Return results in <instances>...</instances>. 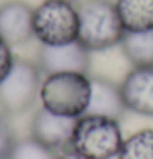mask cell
<instances>
[{"label": "cell", "mask_w": 153, "mask_h": 159, "mask_svg": "<svg viewBox=\"0 0 153 159\" xmlns=\"http://www.w3.org/2000/svg\"><path fill=\"white\" fill-rule=\"evenodd\" d=\"M78 41L87 51H105L120 44L125 34L112 0H82L78 3Z\"/></svg>", "instance_id": "6da1fadb"}, {"label": "cell", "mask_w": 153, "mask_h": 159, "mask_svg": "<svg viewBox=\"0 0 153 159\" xmlns=\"http://www.w3.org/2000/svg\"><path fill=\"white\" fill-rule=\"evenodd\" d=\"M40 98L53 113L79 118L91 100V79L81 72H56L41 82Z\"/></svg>", "instance_id": "7a4b0ae2"}, {"label": "cell", "mask_w": 153, "mask_h": 159, "mask_svg": "<svg viewBox=\"0 0 153 159\" xmlns=\"http://www.w3.org/2000/svg\"><path fill=\"white\" fill-rule=\"evenodd\" d=\"M123 143L119 121L101 115H82L76 123L71 149L87 159H110Z\"/></svg>", "instance_id": "3957f363"}, {"label": "cell", "mask_w": 153, "mask_h": 159, "mask_svg": "<svg viewBox=\"0 0 153 159\" xmlns=\"http://www.w3.org/2000/svg\"><path fill=\"white\" fill-rule=\"evenodd\" d=\"M79 16L73 2L45 0L33 11V33L41 44L61 46L78 41Z\"/></svg>", "instance_id": "277c9868"}, {"label": "cell", "mask_w": 153, "mask_h": 159, "mask_svg": "<svg viewBox=\"0 0 153 159\" xmlns=\"http://www.w3.org/2000/svg\"><path fill=\"white\" fill-rule=\"evenodd\" d=\"M41 82L38 64L26 59H15L7 77L0 82V107L10 115L26 111L40 97Z\"/></svg>", "instance_id": "5b68a950"}, {"label": "cell", "mask_w": 153, "mask_h": 159, "mask_svg": "<svg viewBox=\"0 0 153 159\" xmlns=\"http://www.w3.org/2000/svg\"><path fill=\"white\" fill-rule=\"evenodd\" d=\"M38 67L46 75L56 72L87 74L91 67V51H87L79 41L61 46L41 44L38 51Z\"/></svg>", "instance_id": "8992f818"}, {"label": "cell", "mask_w": 153, "mask_h": 159, "mask_svg": "<svg viewBox=\"0 0 153 159\" xmlns=\"http://www.w3.org/2000/svg\"><path fill=\"white\" fill-rule=\"evenodd\" d=\"M76 116H64L53 113L41 107L31 120V138L40 141L53 151L71 148V139L76 128Z\"/></svg>", "instance_id": "52a82bcc"}, {"label": "cell", "mask_w": 153, "mask_h": 159, "mask_svg": "<svg viewBox=\"0 0 153 159\" xmlns=\"http://www.w3.org/2000/svg\"><path fill=\"white\" fill-rule=\"evenodd\" d=\"M119 87L127 110L153 116V66H135Z\"/></svg>", "instance_id": "ba28073f"}, {"label": "cell", "mask_w": 153, "mask_h": 159, "mask_svg": "<svg viewBox=\"0 0 153 159\" xmlns=\"http://www.w3.org/2000/svg\"><path fill=\"white\" fill-rule=\"evenodd\" d=\"M33 11L22 0H10L0 5V38L10 46H22L30 41L33 33Z\"/></svg>", "instance_id": "9c48e42d"}, {"label": "cell", "mask_w": 153, "mask_h": 159, "mask_svg": "<svg viewBox=\"0 0 153 159\" xmlns=\"http://www.w3.org/2000/svg\"><path fill=\"white\" fill-rule=\"evenodd\" d=\"M125 103L120 95V87L102 77L91 79V100L84 115H101L120 120L125 113Z\"/></svg>", "instance_id": "30bf717a"}, {"label": "cell", "mask_w": 153, "mask_h": 159, "mask_svg": "<svg viewBox=\"0 0 153 159\" xmlns=\"http://www.w3.org/2000/svg\"><path fill=\"white\" fill-rule=\"evenodd\" d=\"M115 8L125 31L153 28V0H115Z\"/></svg>", "instance_id": "8fae6325"}, {"label": "cell", "mask_w": 153, "mask_h": 159, "mask_svg": "<svg viewBox=\"0 0 153 159\" xmlns=\"http://www.w3.org/2000/svg\"><path fill=\"white\" fill-rule=\"evenodd\" d=\"M120 46L133 66H153V28L145 31H125Z\"/></svg>", "instance_id": "7c38bea8"}, {"label": "cell", "mask_w": 153, "mask_h": 159, "mask_svg": "<svg viewBox=\"0 0 153 159\" xmlns=\"http://www.w3.org/2000/svg\"><path fill=\"white\" fill-rule=\"evenodd\" d=\"M119 159H153V129H142L132 134L120 146Z\"/></svg>", "instance_id": "4fadbf2b"}, {"label": "cell", "mask_w": 153, "mask_h": 159, "mask_svg": "<svg viewBox=\"0 0 153 159\" xmlns=\"http://www.w3.org/2000/svg\"><path fill=\"white\" fill-rule=\"evenodd\" d=\"M10 159H56V154L35 138H26L17 141Z\"/></svg>", "instance_id": "5bb4252c"}, {"label": "cell", "mask_w": 153, "mask_h": 159, "mask_svg": "<svg viewBox=\"0 0 153 159\" xmlns=\"http://www.w3.org/2000/svg\"><path fill=\"white\" fill-rule=\"evenodd\" d=\"M17 138L12 131L10 125L3 116H0V159H10Z\"/></svg>", "instance_id": "9a60e30c"}, {"label": "cell", "mask_w": 153, "mask_h": 159, "mask_svg": "<svg viewBox=\"0 0 153 159\" xmlns=\"http://www.w3.org/2000/svg\"><path fill=\"white\" fill-rule=\"evenodd\" d=\"M13 62H15V57L12 54V46L7 44L0 38V82L7 77V74L10 72Z\"/></svg>", "instance_id": "2e32d148"}, {"label": "cell", "mask_w": 153, "mask_h": 159, "mask_svg": "<svg viewBox=\"0 0 153 159\" xmlns=\"http://www.w3.org/2000/svg\"><path fill=\"white\" fill-rule=\"evenodd\" d=\"M56 159H87V157H84L82 154H79V152H76L73 149H69V151H64L63 154L56 156Z\"/></svg>", "instance_id": "e0dca14e"}, {"label": "cell", "mask_w": 153, "mask_h": 159, "mask_svg": "<svg viewBox=\"0 0 153 159\" xmlns=\"http://www.w3.org/2000/svg\"><path fill=\"white\" fill-rule=\"evenodd\" d=\"M66 2H76V0H66Z\"/></svg>", "instance_id": "ac0fdd59"}]
</instances>
